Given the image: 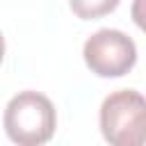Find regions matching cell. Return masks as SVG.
Masks as SVG:
<instances>
[{"label": "cell", "mask_w": 146, "mask_h": 146, "mask_svg": "<svg viewBox=\"0 0 146 146\" xmlns=\"http://www.w3.org/2000/svg\"><path fill=\"white\" fill-rule=\"evenodd\" d=\"M82 55L91 73L100 78H121L135 66L137 46L125 32L103 27L84 41Z\"/></svg>", "instance_id": "obj_3"}, {"label": "cell", "mask_w": 146, "mask_h": 146, "mask_svg": "<svg viewBox=\"0 0 146 146\" xmlns=\"http://www.w3.org/2000/svg\"><path fill=\"white\" fill-rule=\"evenodd\" d=\"M121 0H68L73 14L82 21H94L100 16H107L119 7Z\"/></svg>", "instance_id": "obj_4"}, {"label": "cell", "mask_w": 146, "mask_h": 146, "mask_svg": "<svg viewBox=\"0 0 146 146\" xmlns=\"http://www.w3.org/2000/svg\"><path fill=\"white\" fill-rule=\"evenodd\" d=\"M2 57H5V36L0 32V62H2Z\"/></svg>", "instance_id": "obj_5"}, {"label": "cell", "mask_w": 146, "mask_h": 146, "mask_svg": "<svg viewBox=\"0 0 146 146\" xmlns=\"http://www.w3.org/2000/svg\"><path fill=\"white\" fill-rule=\"evenodd\" d=\"M5 132L14 144L21 146H39L46 144L57 128V114L50 103L39 91H21L16 94L5 110Z\"/></svg>", "instance_id": "obj_1"}, {"label": "cell", "mask_w": 146, "mask_h": 146, "mask_svg": "<svg viewBox=\"0 0 146 146\" xmlns=\"http://www.w3.org/2000/svg\"><path fill=\"white\" fill-rule=\"evenodd\" d=\"M100 132L114 146H141L146 137V103L135 89L110 94L100 105Z\"/></svg>", "instance_id": "obj_2"}]
</instances>
